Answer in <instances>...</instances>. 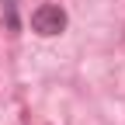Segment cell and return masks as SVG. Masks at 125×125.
<instances>
[{
    "mask_svg": "<svg viewBox=\"0 0 125 125\" xmlns=\"http://www.w3.org/2000/svg\"><path fill=\"white\" fill-rule=\"evenodd\" d=\"M35 28L42 31V35H52V31H59V28H62V10H59L56 4L42 7V10L35 14Z\"/></svg>",
    "mask_w": 125,
    "mask_h": 125,
    "instance_id": "obj_1",
    "label": "cell"
}]
</instances>
